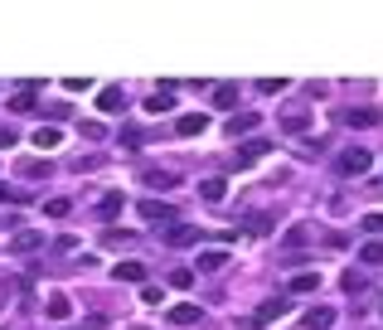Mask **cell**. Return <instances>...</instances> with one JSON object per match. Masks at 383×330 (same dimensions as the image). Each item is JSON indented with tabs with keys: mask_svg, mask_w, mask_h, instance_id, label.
I'll return each instance as SVG.
<instances>
[{
	"mask_svg": "<svg viewBox=\"0 0 383 330\" xmlns=\"http://www.w3.org/2000/svg\"><path fill=\"white\" fill-rule=\"evenodd\" d=\"M214 107H238V87H233V82H219V87H214Z\"/></svg>",
	"mask_w": 383,
	"mask_h": 330,
	"instance_id": "21",
	"label": "cell"
},
{
	"mask_svg": "<svg viewBox=\"0 0 383 330\" xmlns=\"http://www.w3.org/2000/svg\"><path fill=\"white\" fill-rule=\"evenodd\" d=\"M315 287H320V272H296L291 282H286V292H291V297H311Z\"/></svg>",
	"mask_w": 383,
	"mask_h": 330,
	"instance_id": "12",
	"label": "cell"
},
{
	"mask_svg": "<svg viewBox=\"0 0 383 330\" xmlns=\"http://www.w3.org/2000/svg\"><path fill=\"white\" fill-rule=\"evenodd\" d=\"M136 209H141V219L146 223H170L175 219V209H170L165 199H136Z\"/></svg>",
	"mask_w": 383,
	"mask_h": 330,
	"instance_id": "4",
	"label": "cell"
},
{
	"mask_svg": "<svg viewBox=\"0 0 383 330\" xmlns=\"http://www.w3.org/2000/svg\"><path fill=\"white\" fill-rule=\"evenodd\" d=\"M359 262H364V267H379L383 262V243H364L359 247Z\"/></svg>",
	"mask_w": 383,
	"mask_h": 330,
	"instance_id": "25",
	"label": "cell"
},
{
	"mask_svg": "<svg viewBox=\"0 0 383 330\" xmlns=\"http://www.w3.org/2000/svg\"><path fill=\"white\" fill-rule=\"evenodd\" d=\"M87 87H92L87 78H63V92H87Z\"/></svg>",
	"mask_w": 383,
	"mask_h": 330,
	"instance_id": "34",
	"label": "cell"
},
{
	"mask_svg": "<svg viewBox=\"0 0 383 330\" xmlns=\"http://www.w3.org/2000/svg\"><path fill=\"white\" fill-rule=\"evenodd\" d=\"M15 141H20V137H15V127H0V151H10Z\"/></svg>",
	"mask_w": 383,
	"mask_h": 330,
	"instance_id": "36",
	"label": "cell"
},
{
	"mask_svg": "<svg viewBox=\"0 0 383 330\" xmlns=\"http://www.w3.org/2000/svg\"><path fill=\"white\" fill-rule=\"evenodd\" d=\"M199 194H204L209 204H223V194H228V185H223L219 175H214V180H204V185H199Z\"/></svg>",
	"mask_w": 383,
	"mask_h": 330,
	"instance_id": "23",
	"label": "cell"
},
{
	"mask_svg": "<svg viewBox=\"0 0 383 330\" xmlns=\"http://www.w3.org/2000/svg\"><path fill=\"white\" fill-rule=\"evenodd\" d=\"M131 243H136L131 228H107V233H102V247H112V252H122V247H131Z\"/></svg>",
	"mask_w": 383,
	"mask_h": 330,
	"instance_id": "15",
	"label": "cell"
},
{
	"mask_svg": "<svg viewBox=\"0 0 383 330\" xmlns=\"http://www.w3.org/2000/svg\"><path fill=\"white\" fill-rule=\"evenodd\" d=\"M63 330H92V326H63Z\"/></svg>",
	"mask_w": 383,
	"mask_h": 330,
	"instance_id": "38",
	"label": "cell"
},
{
	"mask_svg": "<svg viewBox=\"0 0 383 330\" xmlns=\"http://www.w3.org/2000/svg\"><path fill=\"white\" fill-rule=\"evenodd\" d=\"M204 127H209V117H204V112H185V117L175 122V132H180V137H204Z\"/></svg>",
	"mask_w": 383,
	"mask_h": 330,
	"instance_id": "10",
	"label": "cell"
},
{
	"mask_svg": "<svg viewBox=\"0 0 383 330\" xmlns=\"http://www.w3.org/2000/svg\"><path fill=\"white\" fill-rule=\"evenodd\" d=\"M345 127H379V112L374 107H350L345 112Z\"/></svg>",
	"mask_w": 383,
	"mask_h": 330,
	"instance_id": "19",
	"label": "cell"
},
{
	"mask_svg": "<svg viewBox=\"0 0 383 330\" xmlns=\"http://www.w3.org/2000/svg\"><path fill=\"white\" fill-rule=\"evenodd\" d=\"M122 204H126V199H122V194H117V190H107V194H102V199H97V209H92V214H97V219H102V223H112V219H117V214H122Z\"/></svg>",
	"mask_w": 383,
	"mask_h": 330,
	"instance_id": "9",
	"label": "cell"
},
{
	"mask_svg": "<svg viewBox=\"0 0 383 330\" xmlns=\"http://www.w3.org/2000/svg\"><path fill=\"white\" fill-rule=\"evenodd\" d=\"M359 228H364V233H383V214H364Z\"/></svg>",
	"mask_w": 383,
	"mask_h": 330,
	"instance_id": "31",
	"label": "cell"
},
{
	"mask_svg": "<svg viewBox=\"0 0 383 330\" xmlns=\"http://www.w3.org/2000/svg\"><path fill=\"white\" fill-rule=\"evenodd\" d=\"M204 311L199 306H190V302H180V306H170V326H194Z\"/></svg>",
	"mask_w": 383,
	"mask_h": 330,
	"instance_id": "17",
	"label": "cell"
},
{
	"mask_svg": "<svg viewBox=\"0 0 383 330\" xmlns=\"http://www.w3.org/2000/svg\"><path fill=\"white\" fill-rule=\"evenodd\" d=\"M49 170H54L49 161H20V175H25V180H44Z\"/></svg>",
	"mask_w": 383,
	"mask_h": 330,
	"instance_id": "24",
	"label": "cell"
},
{
	"mask_svg": "<svg viewBox=\"0 0 383 330\" xmlns=\"http://www.w3.org/2000/svg\"><path fill=\"white\" fill-rule=\"evenodd\" d=\"M276 316H286V297H272V302H262L252 316L243 321V330H267L276 321Z\"/></svg>",
	"mask_w": 383,
	"mask_h": 330,
	"instance_id": "1",
	"label": "cell"
},
{
	"mask_svg": "<svg viewBox=\"0 0 383 330\" xmlns=\"http://www.w3.org/2000/svg\"><path fill=\"white\" fill-rule=\"evenodd\" d=\"M49 214H54V219H68V214H73V204H68V199H49Z\"/></svg>",
	"mask_w": 383,
	"mask_h": 330,
	"instance_id": "33",
	"label": "cell"
},
{
	"mask_svg": "<svg viewBox=\"0 0 383 330\" xmlns=\"http://www.w3.org/2000/svg\"><path fill=\"white\" fill-rule=\"evenodd\" d=\"M44 311H49V321H68V311H73V302H68L63 292H49V302H44Z\"/></svg>",
	"mask_w": 383,
	"mask_h": 330,
	"instance_id": "16",
	"label": "cell"
},
{
	"mask_svg": "<svg viewBox=\"0 0 383 330\" xmlns=\"http://www.w3.org/2000/svg\"><path fill=\"white\" fill-rule=\"evenodd\" d=\"M15 199H25L20 190H10V185H0V204H15Z\"/></svg>",
	"mask_w": 383,
	"mask_h": 330,
	"instance_id": "37",
	"label": "cell"
},
{
	"mask_svg": "<svg viewBox=\"0 0 383 330\" xmlns=\"http://www.w3.org/2000/svg\"><path fill=\"white\" fill-rule=\"evenodd\" d=\"M146 112H151V117H161V112H175V87H161V92H151V97H146Z\"/></svg>",
	"mask_w": 383,
	"mask_h": 330,
	"instance_id": "13",
	"label": "cell"
},
{
	"mask_svg": "<svg viewBox=\"0 0 383 330\" xmlns=\"http://www.w3.org/2000/svg\"><path fill=\"white\" fill-rule=\"evenodd\" d=\"M369 165H374V156H369L364 146H345L340 161H335V170H340V175H364Z\"/></svg>",
	"mask_w": 383,
	"mask_h": 330,
	"instance_id": "2",
	"label": "cell"
},
{
	"mask_svg": "<svg viewBox=\"0 0 383 330\" xmlns=\"http://www.w3.org/2000/svg\"><path fill=\"white\" fill-rule=\"evenodd\" d=\"M257 92L276 97V92H286V78H257Z\"/></svg>",
	"mask_w": 383,
	"mask_h": 330,
	"instance_id": "28",
	"label": "cell"
},
{
	"mask_svg": "<svg viewBox=\"0 0 383 330\" xmlns=\"http://www.w3.org/2000/svg\"><path fill=\"white\" fill-rule=\"evenodd\" d=\"M34 102H39V87L34 82L20 87V92H10V112H34Z\"/></svg>",
	"mask_w": 383,
	"mask_h": 330,
	"instance_id": "14",
	"label": "cell"
},
{
	"mask_svg": "<svg viewBox=\"0 0 383 330\" xmlns=\"http://www.w3.org/2000/svg\"><path fill=\"white\" fill-rule=\"evenodd\" d=\"M10 247H15V252H34V247H44V238H39V233H20Z\"/></svg>",
	"mask_w": 383,
	"mask_h": 330,
	"instance_id": "27",
	"label": "cell"
},
{
	"mask_svg": "<svg viewBox=\"0 0 383 330\" xmlns=\"http://www.w3.org/2000/svg\"><path fill=\"white\" fill-rule=\"evenodd\" d=\"M301 326L306 330H330L335 326V306H311V311L301 316Z\"/></svg>",
	"mask_w": 383,
	"mask_h": 330,
	"instance_id": "7",
	"label": "cell"
},
{
	"mask_svg": "<svg viewBox=\"0 0 383 330\" xmlns=\"http://www.w3.org/2000/svg\"><path fill=\"white\" fill-rule=\"evenodd\" d=\"M223 267H228V252H223V247H204V252H199L194 277H199V272H223Z\"/></svg>",
	"mask_w": 383,
	"mask_h": 330,
	"instance_id": "8",
	"label": "cell"
},
{
	"mask_svg": "<svg viewBox=\"0 0 383 330\" xmlns=\"http://www.w3.org/2000/svg\"><path fill=\"white\" fill-rule=\"evenodd\" d=\"M204 233L194 228V223H170V233H165V243L170 247H190V243H199Z\"/></svg>",
	"mask_w": 383,
	"mask_h": 330,
	"instance_id": "6",
	"label": "cell"
},
{
	"mask_svg": "<svg viewBox=\"0 0 383 330\" xmlns=\"http://www.w3.org/2000/svg\"><path fill=\"white\" fill-rule=\"evenodd\" d=\"M141 180H146V190H175V185H180V175H175V170H161V165H146Z\"/></svg>",
	"mask_w": 383,
	"mask_h": 330,
	"instance_id": "3",
	"label": "cell"
},
{
	"mask_svg": "<svg viewBox=\"0 0 383 330\" xmlns=\"http://www.w3.org/2000/svg\"><path fill=\"white\" fill-rule=\"evenodd\" d=\"M112 277H117V282H141V277H146V267L126 257V262H117V267H112Z\"/></svg>",
	"mask_w": 383,
	"mask_h": 330,
	"instance_id": "20",
	"label": "cell"
},
{
	"mask_svg": "<svg viewBox=\"0 0 383 330\" xmlns=\"http://www.w3.org/2000/svg\"><path fill=\"white\" fill-rule=\"evenodd\" d=\"M281 127H286L291 137H296V132H306V112H301V107H291L286 117H281Z\"/></svg>",
	"mask_w": 383,
	"mask_h": 330,
	"instance_id": "26",
	"label": "cell"
},
{
	"mask_svg": "<svg viewBox=\"0 0 383 330\" xmlns=\"http://www.w3.org/2000/svg\"><path fill=\"white\" fill-rule=\"evenodd\" d=\"M257 122H262L257 112H238V117L228 122V137H233V141H238V137H252V132H257Z\"/></svg>",
	"mask_w": 383,
	"mask_h": 330,
	"instance_id": "11",
	"label": "cell"
},
{
	"mask_svg": "<svg viewBox=\"0 0 383 330\" xmlns=\"http://www.w3.org/2000/svg\"><path fill=\"white\" fill-rule=\"evenodd\" d=\"M97 107L102 112H122L126 107V92H122V87H102V92H97Z\"/></svg>",
	"mask_w": 383,
	"mask_h": 330,
	"instance_id": "18",
	"label": "cell"
},
{
	"mask_svg": "<svg viewBox=\"0 0 383 330\" xmlns=\"http://www.w3.org/2000/svg\"><path fill=\"white\" fill-rule=\"evenodd\" d=\"M364 287H369V277H364V272H350V277H345V292H350V297H355V292H364Z\"/></svg>",
	"mask_w": 383,
	"mask_h": 330,
	"instance_id": "30",
	"label": "cell"
},
{
	"mask_svg": "<svg viewBox=\"0 0 383 330\" xmlns=\"http://www.w3.org/2000/svg\"><path fill=\"white\" fill-rule=\"evenodd\" d=\"M141 302H146V306H161V287H141Z\"/></svg>",
	"mask_w": 383,
	"mask_h": 330,
	"instance_id": "35",
	"label": "cell"
},
{
	"mask_svg": "<svg viewBox=\"0 0 383 330\" xmlns=\"http://www.w3.org/2000/svg\"><path fill=\"white\" fill-rule=\"evenodd\" d=\"M58 141H63V132H58V127H39V132H34V146H39V151H54Z\"/></svg>",
	"mask_w": 383,
	"mask_h": 330,
	"instance_id": "22",
	"label": "cell"
},
{
	"mask_svg": "<svg viewBox=\"0 0 383 330\" xmlns=\"http://www.w3.org/2000/svg\"><path fill=\"white\" fill-rule=\"evenodd\" d=\"M190 282H194V272H190V267H175V272H170V287H180V292H185Z\"/></svg>",
	"mask_w": 383,
	"mask_h": 330,
	"instance_id": "29",
	"label": "cell"
},
{
	"mask_svg": "<svg viewBox=\"0 0 383 330\" xmlns=\"http://www.w3.org/2000/svg\"><path fill=\"white\" fill-rule=\"evenodd\" d=\"M82 137H87V141H102V137H107V127H102V122H82Z\"/></svg>",
	"mask_w": 383,
	"mask_h": 330,
	"instance_id": "32",
	"label": "cell"
},
{
	"mask_svg": "<svg viewBox=\"0 0 383 330\" xmlns=\"http://www.w3.org/2000/svg\"><path fill=\"white\" fill-rule=\"evenodd\" d=\"M267 151H272V141H267V137H252V141H243V146H238V165L247 170L252 161H262Z\"/></svg>",
	"mask_w": 383,
	"mask_h": 330,
	"instance_id": "5",
	"label": "cell"
}]
</instances>
